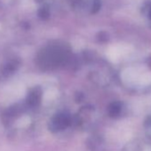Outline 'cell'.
I'll return each mask as SVG.
<instances>
[{
    "instance_id": "1",
    "label": "cell",
    "mask_w": 151,
    "mask_h": 151,
    "mask_svg": "<svg viewBox=\"0 0 151 151\" xmlns=\"http://www.w3.org/2000/svg\"><path fill=\"white\" fill-rule=\"evenodd\" d=\"M66 50L60 47H49L38 56V64L45 70L54 69L60 66L68 58Z\"/></svg>"
},
{
    "instance_id": "2",
    "label": "cell",
    "mask_w": 151,
    "mask_h": 151,
    "mask_svg": "<svg viewBox=\"0 0 151 151\" xmlns=\"http://www.w3.org/2000/svg\"><path fill=\"white\" fill-rule=\"evenodd\" d=\"M69 124V116L65 113L57 114L51 120V130L52 131H60L65 129Z\"/></svg>"
},
{
    "instance_id": "3",
    "label": "cell",
    "mask_w": 151,
    "mask_h": 151,
    "mask_svg": "<svg viewBox=\"0 0 151 151\" xmlns=\"http://www.w3.org/2000/svg\"><path fill=\"white\" fill-rule=\"evenodd\" d=\"M142 13L151 24V3H146L142 7Z\"/></svg>"
}]
</instances>
